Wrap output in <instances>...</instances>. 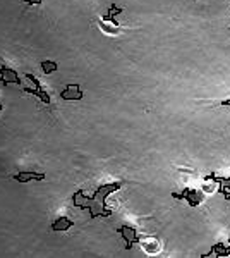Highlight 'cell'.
I'll use <instances>...</instances> for the list:
<instances>
[{
  "mask_svg": "<svg viewBox=\"0 0 230 258\" xmlns=\"http://www.w3.org/2000/svg\"><path fill=\"white\" fill-rule=\"evenodd\" d=\"M72 203L76 205V206H79V208L88 210L90 215H91V219H96V217H110V215H112V210L102 208L100 205L94 203L93 198H91V196H86L82 189H78V191L74 193Z\"/></svg>",
  "mask_w": 230,
  "mask_h": 258,
  "instance_id": "6da1fadb",
  "label": "cell"
},
{
  "mask_svg": "<svg viewBox=\"0 0 230 258\" xmlns=\"http://www.w3.org/2000/svg\"><path fill=\"white\" fill-rule=\"evenodd\" d=\"M122 188V181H115V182H105V184L98 186L96 189L93 191L91 194V198H93V201L96 205H100L102 208H106V198H108V194H112L115 191H118V189Z\"/></svg>",
  "mask_w": 230,
  "mask_h": 258,
  "instance_id": "7a4b0ae2",
  "label": "cell"
},
{
  "mask_svg": "<svg viewBox=\"0 0 230 258\" xmlns=\"http://www.w3.org/2000/svg\"><path fill=\"white\" fill-rule=\"evenodd\" d=\"M172 198H176V200H186L191 206H198L203 201V193L198 191V189L186 188L180 193H172Z\"/></svg>",
  "mask_w": 230,
  "mask_h": 258,
  "instance_id": "3957f363",
  "label": "cell"
},
{
  "mask_svg": "<svg viewBox=\"0 0 230 258\" xmlns=\"http://www.w3.org/2000/svg\"><path fill=\"white\" fill-rule=\"evenodd\" d=\"M117 232L120 234L122 239L126 241V249H130L134 244H138L141 241L140 232L134 227H130V225H120V227L117 229Z\"/></svg>",
  "mask_w": 230,
  "mask_h": 258,
  "instance_id": "277c9868",
  "label": "cell"
},
{
  "mask_svg": "<svg viewBox=\"0 0 230 258\" xmlns=\"http://www.w3.org/2000/svg\"><path fill=\"white\" fill-rule=\"evenodd\" d=\"M204 181H213L218 184V191L224 194L227 200H230V176H215V174H210L204 177Z\"/></svg>",
  "mask_w": 230,
  "mask_h": 258,
  "instance_id": "5b68a950",
  "label": "cell"
},
{
  "mask_svg": "<svg viewBox=\"0 0 230 258\" xmlns=\"http://www.w3.org/2000/svg\"><path fill=\"white\" fill-rule=\"evenodd\" d=\"M12 177L18 182L24 184V182H30V181H45L46 174L45 172H34V170H22V172L14 174Z\"/></svg>",
  "mask_w": 230,
  "mask_h": 258,
  "instance_id": "8992f818",
  "label": "cell"
},
{
  "mask_svg": "<svg viewBox=\"0 0 230 258\" xmlns=\"http://www.w3.org/2000/svg\"><path fill=\"white\" fill-rule=\"evenodd\" d=\"M72 225H74V220H70L67 215H60V217H57V219L52 222L50 229H52V231H55V232H64V231H69Z\"/></svg>",
  "mask_w": 230,
  "mask_h": 258,
  "instance_id": "52a82bcc",
  "label": "cell"
},
{
  "mask_svg": "<svg viewBox=\"0 0 230 258\" xmlns=\"http://www.w3.org/2000/svg\"><path fill=\"white\" fill-rule=\"evenodd\" d=\"M141 246H142V249H144L148 255H154V253H158L162 249V246L160 243H158L154 237H146V239H141L140 241Z\"/></svg>",
  "mask_w": 230,
  "mask_h": 258,
  "instance_id": "ba28073f",
  "label": "cell"
},
{
  "mask_svg": "<svg viewBox=\"0 0 230 258\" xmlns=\"http://www.w3.org/2000/svg\"><path fill=\"white\" fill-rule=\"evenodd\" d=\"M62 98L64 100H81L82 98V93L78 86H67V88L62 91Z\"/></svg>",
  "mask_w": 230,
  "mask_h": 258,
  "instance_id": "9c48e42d",
  "label": "cell"
},
{
  "mask_svg": "<svg viewBox=\"0 0 230 258\" xmlns=\"http://www.w3.org/2000/svg\"><path fill=\"white\" fill-rule=\"evenodd\" d=\"M201 258H222L220 255H218V251H216V248H215V244L210 248V251L208 253H204V255H201Z\"/></svg>",
  "mask_w": 230,
  "mask_h": 258,
  "instance_id": "30bf717a",
  "label": "cell"
},
{
  "mask_svg": "<svg viewBox=\"0 0 230 258\" xmlns=\"http://www.w3.org/2000/svg\"><path fill=\"white\" fill-rule=\"evenodd\" d=\"M43 71L45 73H52V71H57V66L54 62H43Z\"/></svg>",
  "mask_w": 230,
  "mask_h": 258,
  "instance_id": "8fae6325",
  "label": "cell"
},
{
  "mask_svg": "<svg viewBox=\"0 0 230 258\" xmlns=\"http://www.w3.org/2000/svg\"><path fill=\"white\" fill-rule=\"evenodd\" d=\"M222 105H224V107H230V100H224V102H222Z\"/></svg>",
  "mask_w": 230,
  "mask_h": 258,
  "instance_id": "7c38bea8",
  "label": "cell"
},
{
  "mask_svg": "<svg viewBox=\"0 0 230 258\" xmlns=\"http://www.w3.org/2000/svg\"><path fill=\"white\" fill-rule=\"evenodd\" d=\"M2 109H4V107H2V103H0V112H2Z\"/></svg>",
  "mask_w": 230,
  "mask_h": 258,
  "instance_id": "4fadbf2b",
  "label": "cell"
}]
</instances>
